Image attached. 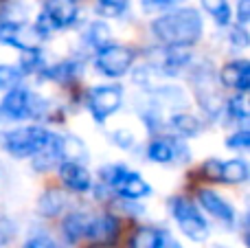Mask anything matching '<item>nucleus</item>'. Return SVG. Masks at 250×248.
I'll return each mask as SVG.
<instances>
[{"label":"nucleus","instance_id":"nucleus-31","mask_svg":"<svg viewBox=\"0 0 250 248\" xmlns=\"http://www.w3.org/2000/svg\"><path fill=\"white\" fill-rule=\"evenodd\" d=\"M230 42H235L237 46H248V33L242 26H235L233 33H230Z\"/></svg>","mask_w":250,"mask_h":248},{"label":"nucleus","instance_id":"nucleus-23","mask_svg":"<svg viewBox=\"0 0 250 248\" xmlns=\"http://www.w3.org/2000/svg\"><path fill=\"white\" fill-rule=\"evenodd\" d=\"M127 2L129 0H97V11L104 18H117L125 11Z\"/></svg>","mask_w":250,"mask_h":248},{"label":"nucleus","instance_id":"nucleus-33","mask_svg":"<svg viewBox=\"0 0 250 248\" xmlns=\"http://www.w3.org/2000/svg\"><path fill=\"white\" fill-rule=\"evenodd\" d=\"M121 136H123V132H117V134H114V139L117 141H121ZM121 145V147H129V145H132V136H127V139H123V143H119Z\"/></svg>","mask_w":250,"mask_h":248},{"label":"nucleus","instance_id":"nucleus-32","mask_svg":"<svg viewBox=\"0 0 250 248\" xmlns=\"http://www.w3.org/2000/svg\"><path fill=\"white\" fill-rule=\"evenodd\" d=\"M237 20H239V24H246V22L250 20V0H239Z\"/></svg>","mask_w":250,"mask_h":248},{"label":"nucleus","instance_id":"nucleus-35","mask_svg":"<svg viewBox=\"0 0 250 248\" xmlns=\"http://www.w3.org/2000/svg\"><path fill=\"white\" fill-rule=\"evenodd\" d=\"M4 121H7V114H4V112H2V108H0V127L4 125Z\"/></svg>","mask_w":250,"mask_h":248},{"label":"nucleus","instance_id":"nucleus-16","mask_svg":"<svg viewBox=\"0 0 250 248\" xmlns=\"http://www.w3.org/2000/svg\"><path fill=\"white\" fill-rule=\"evenodd\" d=\"M88 156L86 145L82 143V139L73 134H66L60 139V158H64L66 163H79Z\"/></svg>","mask_w":250,"mask_h":248},{"label":"nucleus","instance_id":"nucleus-24","mask_svg":"<svg viewBox=\"0 0 250 248\" xmlns=\"http://www.w3.org/2000/svg\"><path fill=\"white\" fill-rule=\"evenodd\" d=\"M88 42L92 44V46L99 51V48L108 46L110 44V31L105 24H101V22H97V24L90 26V33H88Z\"/></svg>","mask_w":250,"mask_h":248},{"label":"nucleus","instance_id":"nucleus-34","mask_svg":"<svg viewBox=\"0 0 250 248\" xmlns=\"http://www.w3.org/2000/svg\"><path fill=\"white\" fill-rule=\"evenodd\" d=\"M163 248H180L176 244V242H171V240H165V244H163Z\"/></svg>","mask_w":250,"mask_h":248},{"label":"nucleus","instance_id":"nucleus-3","mask_svg":"<svg viewBox=\"0 0 250 248\" xmlns=\"http://www.w3.org/2000/svg\"><path fill=\"white\" fill-rule=\"evenodd\" d=\"M77 18V2L75 0H48L44 13L35 22V31L46 35L55 29H66Z\"/></svg>","mask_w":250,"mask_h":248},{"label":"nucleus","instance_id":"nucleus-9","mask_svg":"<svg viewBox=\"0 0 250 248\" xmlns=\"http://www.w3.org/2000/svg\"><path fill=\"white\" fill-rule=\"evenodd\" d=\"M119 235V222L114 215H101V218H92L90 231H88L86 240L97 242V244H114Z\"/></svg>","mask_w":250,"mask_h":248},{"label":"nucleus","instance_id":"nucleus-22","mask_svg":"<svg viewBox=\"0 0 250 248\" xmlns=\"http://www.w3.org/2000/svg\"><path fill=\"white\" fill-rule=\"evenodd\" d=\"M22 70L16 68V66H9V64H2L0 66V90H9V88L18 86V82L22 79Z\"/></svg>","mask_w":250,"mask_h":248},{"label":"nucleus","instance_id":"nucleus-2","mask_svg":"<svg viewBox=\"0 0 250 248\" xmlns=\"http://www.w3.org/2000/svg\"><path fill=\"white\" fill-rule=\"evenodd\" d=\"M101 178L119 193V196L127 198V200H136V198H145L151 193V187L136 174L129 171L121 165H110L101 169Z\"/></svg>","mask_w":250,"mask_h":248},{"label":"nucleus","instance_id":"nucleus-18","mask_svg":"<svg viewBox=\"0 0 250 248\" xmlns=\"http://www.w3.org/2000/svg\"><path fill=\"white\" fill-rule=\"evenodd\" d=\"M66 205V198L62 191H46L40 198V213L42 215H57Z\"/></svg>","mask_w":250,"mask_h":248},{"label":"nucleus","instance_id":"nucleus-12","mask_svg":"<svg viewBox=\"0 0 250 248\" xmlns=\"http://www.w3.org/2000/svg\"><path fill=\"white\" fill-rule=\"evenodd\" d=\"M198 198H200V202H202V207L213 215V218H217L220 222H224V224H233L235 222L233 207H230L226 200H222L217 193L207 191V189H204V191H200Z\"/></svg>","mask_w":250,"mask_h":248},{"label":"nucleus","instance_id":"nucleus-4","mask_svg":"<svg viewBox=\"0 0 250 248\" xmlns=\"http://www.w3.org/2000/svg\"><path fill=\"white\" fill-rule=\"evenodd\" d=\"M48 134L51 132H46L44 127H20L4 136V149L18 158L33 156L48 139Z\"/></svg>","mask_w":250,"mask_h":248},{"label":"nucleus","instance_id":"nucleus-14","mask_svg":"<svg viewBox=\"0 0 250 248\" xmlns=\"http://www.w3.org/2000/svg\"><path fill=\"white\" fill-rule=\"evenodd\" d=\"M92 224V215L86 213H70L68 218L64 220V235L68 237V242H79L83 237H88V231H90Z\"/></svg>","mask_w":250,"mask_h":248},{"label":"nucleus","instance_id":"nucleus-11","mask_svg":"<svg viewBox=\"0 0 250 248\" xmlns=\"http://www.w3.org/2000/svg\"><path fill=\"white\" fill-rule=\"evenodd\" d=\"M62 183L73 191H88L92 187V178L79 163H62L60 167Z\"/></svg>","mask_w":250,"mask_h":248},{"label":"nucleus","instance_id":"nucleus-28","mask_svg":"<svg viewBox=\"0 0 250 248\" xmlns=\"http://www.w3.org/2000/svg\"><path fill=\"white\" fill-rule=\"evenodd\" d=\"M182 0H143V9L147 11H156V9H171L180 4Z\"/></svg>","mask_w":250,"mask_h":248},{"label":"nucleus","instance_id":"nucleus-13","mask_svg":"<svg viewBox=\"0 0 250 248\" xmlns=\"http://www.w3.org/2000/svg\"><path fill=\"white\" fill-rule=\"evenodd\" d=\"M60 158V136L48 134V139L44 141V145L33 154V167L38 171H46Z\"/></svg>","mask_w":250,"mask_h":248},{"label":"nucleus","instance_id":"nucleus-36","mask_svg":"<svg viewBox=\"0 0 250 248\" xmlns=\"http://www.w3.org/2000/svg\"><path fill=\"white\" fill-rule=\"evenodd\" d=\"M4 4H7V0H0V16H4Z\"/></svg>","mask_w":250,"mask_h":248},{"label":"nucleus","instance_id":"nucleus-15","mask_svg":"<svg viewBox=\"0 0 250 248\" xmlns=\"http://www.w3.org/2000/svg\"><path fill=\"white\" fill-rule=\"evenodd\" d=\"M248 178V167L244 161L235 158V161H226L217 165V180L229 185H239Z\"/></svg>","mask_w":250,"mask_h":248},{"label":"nucleus","instance_id":"nucleus-30","mask_svg":"<svg viewBox=\"0 0 250 248\" xmlns=\"http://www.w3.org/2000/svg\"><path fill=\"white\" fill-rule=\"evenodd\" d=\"M24 248H55V244H53V240H48L46 235H38V237H31L24 244Z\"/></svg>","mask_w":250,"mask_h":248},{"label":"nucleus","instance_id":"nucleus-6","mask_svg":"<svg viewBox=\"0 0 250 248\" xmlns=\"http://www.w3.org/2000/svg\"><path fill=\"white\" fill-rule=\"evenodd\" d=\"M134 62V53L125 46H117V44H108V46L99 48L97 55V68L108 77H121L129 70Z\"/></svg>","mask_w":250,"mask_h":248},{"label":"nucleus","instance_id":"nucleus-10","mask_svg":"<svg viewBox=\"0 0 250 248\" xmlns=\"http://www.w3.org/2000/svg\"><path fill=\"white\" fill-rule=\"evenodd\" d=\"M222 82L229 88L246 92L250 88V64L244 60H237V62H233V64L224 66V68H222Z\"/></svg>","mask_w":250,"mask_h":248},{"label":"nucleus","instance_id":"nucleus-8","mask_svg":"<svg viewBox=\"0 0 250 248\" xmlns=\"http://www.w3.org/2000/svg\"><path fill=\"white\" fill-rule=\"evenodd\" d=\"M2 112L7 114L9 119H26L38 114V108H35V99L26 88H18L13 86V90H9L4 95L2 101Z\"/></svg>","mask_w":250,"mask_h":248},{"label":"nucleus","instance_id":"nucleus-25","mask_svg":"<svg viewBox=\"0 0 250 248\" xmlns=\"http://www.w3.org/2000/svg\"><path fill=\"white\" fill-rule=\"evenodd\" d=\"M229 110L230 114H233L235 119H242V121H246L250 110H248V101H246V92H239L237 97H233L229 103Z\"/></svg>","mask_w":250,"mask_h":248},{"label":"nucleus","instance_id":"nucleus-5","mask_svg":"<svg viewBox=\"0 0 250 248\" xmlns=\"http://www.w3.org/2000/svg\"><path fill=\"white\" fill-rule=\"evenodd\" d=\"M171 209H173V218H176L178 227L180 231L185 233L189 240L193 242H204L208 237V227L204 222V218L195 211V207L191 202L182 200V198H176L171 202Z\"/></svg>","mask_w":250,"mask_h":248},{"label":"nucleus","instance_id":"nucleus-7","mask_svg":"<svg viewBox=\"0 0 250 248\" xmlns=\"http://www.w3.org/2000/svg\"><path fill=\"white\" fill-rule=\"evenodd\" d=\"M121 105V88L117 86H99L90 92V112L97 121H105Z\"/></svg>","mask_w":250,"mask_h":248},{"label":"nucleus","instance_id":"nucleus-21","mask_svg":"<svg viewBox=\"0 0 250 248\" xmlns=\"http://www.w3.org/2000/svg\"><path fill=\"white\" fill-rule=\"evenodd\" d=\"M171 123H173V127L185 136H193V134H198V130H200V123L195 121V117H191V114H187V112L176 114V117L171 119Z\"/></svg>","mask_w":250,"mask_h":248},{"label":"nucleus","instance_id":"nucleus-19","mask_svg":"<svg viewBox=\"0 0 250 248\" xmlns=\"http://www.w3.org/2000/svg\"><path fill=\"white\" fill-rule=\"evenodd\" d=\"M202 7L215 18L217 24H229L230 20V7L226 0H202Z\"/></svg>","mask_w":250,"mask_h":248},{"label":"nucleus","instance_id":"nucleus-26","mask_svg":"<svg viewBox=\"0 0 250 248\" xmlns=\"http://www.w3.org/2000/svg\"><path fill=\"white\" fill-rule=\"evenodd\" d=\"M13 235H16V227H13V222L7 220V218H0V246L9 244V242L13 240Z\"/></svg>","mask_w":250,"mask_h":248},{"label":"nucleus","instance_id":"nucleus-17","mask_svg":"<svg viewBox=\"0 0 250 248\" xmlns=\"http://www.w3.org/2000/svg\"><path fill=\"white\" fill-rule=\"evenodd\" d=\"M165 240V233L158 228H138L129 242V248H163Z\"/></svg>","mask_w":250,"mask_h":248},{"label":"nucleus","instance_id":"nucleus-29","mask_svg":"<svg viewBox=\"0 0 250 248\" xmlns=\"http://www.w3.org/2000/svg\"><path fill=\"white\" fill-rule=\"evenodd\" d=\"M75 64H70V62H66V64H60L57 68H53V75L51 77H55V79H60V82H64V79H70V77H75Z\"/></svg>","mask_w":250,"mask_h":248},{"label":"nucleus","instance_id":"nucleus-1","mask_svg":"<svg viewBox=\"0 0 250 248\" xmlns=\"http://www.w3.org/2000/svg\"><path fill=\"white\" fill-rule=\"evenodd\" d=\"M151 31L160 42L169 46H189L202 35V18L195 9H178L154 20Z\"/></svg>","mask_w":250,"mask_h":248},{"label":"nucleus","instance_id":"nucleus-20","mask_svg":"<svg viewBox=\"0 0 250 248\" xmlns=\"http://www.w3.org/2000/svg\"><path fill=\"white\" fill-rule=\"evenodd\" d=\"M147 156L156 163H169L173 158V147L171 141H154L147 149Z\"/></svg>","mask_w":250,"mask_h":248},{"label":"nucleus","instance_id":"nucleus-27","mask_svg":"<svg viewBox=\"0 0 250 248\" xmlns=\"http://www.w3.org/2000/svg\"><path fill=\"white\" fill-rule=\"evenodd\" d=\"M226 145H229L230 149H246V147H250V134H248L246 130L237 132V134L230 136Z\"/></svg>","mask_w":250,"mask_h":248}]
</instances>
